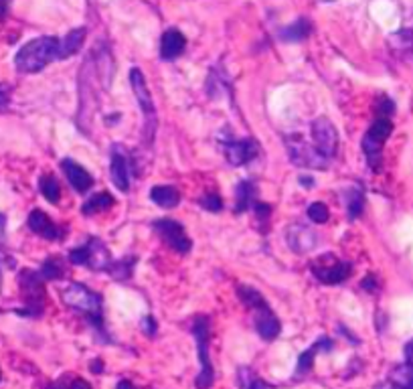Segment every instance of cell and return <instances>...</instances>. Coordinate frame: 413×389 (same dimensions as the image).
Instances as JSON below:
<instances>
[{"instance_id": "obj_1", "label": "cell", "mask_w": 413, "mask_h": 389, "mask_svg": "<svg viewBox=\"0 0 413 389\" xmlns=\"http://www.w3.org/2000/svg\"><path fill=\"white\" fill-rule=\"evenodd\" d=\"M63 59L59 37H37L28 41L14 55V65L21 73H39L53 61Z\"/></svg>"}, {"instance_id": "obj_2", "label": "cell", "mask_w": 413, "mask_h": 389, "mask_svg": "<svg viewBox=\"0 0 413 389\" xmlns=\"http://www.w3.org/2000/svg\"><path fill=\"white\" fill-rule=\"evenodd\" d=\"M59 296L69 309L81 312L85 321L90 322L97 333L102 335L106 333L104 331V300L97 292L90 290L87 286L80 282H69L65 288H61Z\"/></svg>"}, {"instance_id": "obj_3", "label": "cell", "mask_w": 413, "mask_h": 389, "mask_svg": "<svg viewBox=\"0 0 413 389\" xmlns=\"http://www.w3.org/2000/svg\"><path fill=\"white\" fill-rule=\"evenodd\" d=\"M191 333L197 341V351H199L200 371L197 375L195 385L197 389H209L215 381V369L211 363V353H209V339H211V319L207 314H197L191 324Z\"/></svg>"}, {"instance_id": "obj_4", "label": "cell", "mask_w": 413, "mask_h": 389, "mask_svg": "<svg viewBox=\"0 0 413 389\" xmlns=\"http://www.w3.org/2000/svg\"><path fill=\"white\" fill-rule=\"evenodd\" d=\"M393 132V122L389 116H377L375 122L369 126L367 134L363 138V152L367 164L373 169L375 173L381 171V162H383V146H385L387 138Z\"/></svg>"}, {"instance_id": "obj_5", "label": "cell", "mask_w": 413, "mask_h": 389, "mask_svg": "<svg viewBox=\"0 0 413 389\" xmlns=\"http://www.w3.org/2000/svg\"><path fill=\"white\" fill-rule=\"evenodd\" d=\"M69 262L75 266H85V268L94 270V272H107V268L112 266L114 257L112 252L106 247V243L97 238H90L87 242L73 247L69 252Z\"/></svg>"}, {"instance_id": "obj_6", "label": "cell", "mask_w": 413, "mask_h": 389, "mask_svg": "<svg viewBox=\"0 0 413 389\" xmlns=\"http://www.w3.org/2000/svg\"><path fill=\"white\" fill-rule=\"evenodd\" d=\"M130 85H132L134 95H136V102H138V106H140V112H142V116H144L146 142L148 144H152L159 122H156V107H154V102H152V95H150L146 78H144L142 69L138 68L130 69Z\"/></svg>"}, {"instance_id": "obj_7", "label": "cell", "mask_w": 413, "mask_h": 389, "mask_svg": "<svg viewBox=\"0 0 413 389\" xmlns=\"http://www.w3.org/2000/svg\"><path fill=\"white\" fill-rule=\"evenodd\" d=\"M312 276L322 284H343L353 274V264L334 254H322L310 262Z\"/></svg>"}, {"instance_id": "obj_8", "label": "cell", "mask_w": 413, "mask_h": 389, "mask_svg": "<svg viewBox=\"0 0 413 389\" xmlns=\"http://www.w3.org/2000/svg\"><path fill=\"white\" fill-rule=\"evenodd\" d=\"M286 150L290 154V161L296 166L316 169V171H326L328 169V162L331 161L324 154H320L318 148L308 144L300 134H290L286 138Z\"/></svg>"}, {"instance_id": "obj_9", "label": "cell", "mask_w": 413, "mask_h": 389, "mask_svg": "<svg viewBox=\"0 0 413 389\" xmlns=\"http://www.w3.org/2000/svg\"><path fill=\"white\" fill-rule=\"evenodd\" d=\"M21 292L25 296V310H21L27 316H39L45 307V280L39 276V272L23 270L18 276Z\"/></svg>"}, {"instance_id": "obj_10", "label": "cell", "mask_w": 413, "mask_h": 389, "mask_svg": "<svg viewBox=\"0 0 413 389\" xmlns=\"http://www.w3.org/2000/svg\"><path fill=\"white\" fill-rule=\"evenodd\" d=\"M152 229L159 233L160 240L166 243L171 250H174V252H178V254H188L191 252L193 242L187 238L183 223H178L174 219H168V217H162V219L152 221Z\"/></svg>"}, {"instance_id": "obj_11", "label": "cell", "mask_w": 413, "mask_h": 389, "mask_svg": "<svg viewBox=\"0 0 413 389\" xmlns=\"http://www.w3.org/2000/svg\"><path fill=\"white\" fill-rule=\"evenodd\" d=\"M312 130V140H314V146L318 148L320 154H324L328 161L336 156L338 152V132L334 128V124L326 116H320L312 122L310 126Z\"/></svg>"}, {"instance_id": "obj_12", "label": "cell", "mask_w": 413, "mask_h": 389, "mask_svg": "<svg viewBox=\"0 0 413 389\" xmlns=\"http://www.w3.org/2000/svg\"><path fill=\"white\" fill-rule=\"evenodd\" d=\"M221 150L225 152V159L231 166H243V164L254 161L257 152H259L257 142L254 138H241V140L223 138L221 140Z\"/></svg>"}, {"instance_id": "obj_13", "label": "cell", "mask_w": 413, "mask_h": 389, "mask_svg": "<svg viewBox=\"0 0 413 389\" xmlns=\"http://www.w3.org/2000/svg\"><path fill=\"white\" fill-rule=\"evenodd\" d=\"M109 175H112V183L116 185L118 191L128 193L130 191V176H132L134 162L130 161L128 152L120 146L114 144L112 146V159H109Z\"/></svg>"}, {"instance_id": "obj_14", "label": "cell", "mask_w": 413, "mask_h": 389, "mask_svg": "<svg viewBox=\"0 0 413 389\" xmlns=\"http://www.w3.org/2000/svg\"><path fill=\"white\" fill-rule=\"evenodd\" d=\"M255 314L254 319V326L255 331H257V335L262 336L264 341H274V339H278V335L281 333V322L280 319L274 314V310L269 309V304H264V307H259V309L252 310Z\"/></svg>"}, {"instance_id": "obj_15", "label": "cell", "mask_w": 413, "mask_h": 389, "mask_svg": "<svg viewBox=\"0 0 413 389\" xmlns=\"http://www.w3.org/2000/svg\"><path fill=\"white\" fill-rule=\"evenodd\" d=\"M286 242L292 247L296 254H308L316 247L318 238L312 229L308 225H300V223H294L286 231Z\"/></svg>"}, {"instance_id": "obj_16", "label": "cell", "mask_w": 413, "mask_h": 389, "mask_svg": "<svg viewBox=\"0 0 413 389\" xmlns=\"http://www.w3.org/2000/svg\"><path fill=\"white\" fill-rule=\"evenodd\" d=\"M28 228L33 233H37L39 238H45V240H61L65 235V231L55 225L53 219L45 211L41 209H33L31 215H28Z\"/></svg>"}, {"instance_id": "obj_17", "label": "cell", "mask_w": 413, "mask_h": 389, "mask_svg": "<svg viewBox=\"0 0 413 389\" xmlns=\"http://www.w3.org/2000/svg\"><path fill=\"white\" fill-rule=\"evenodd\" d=\"M61 171L65 173L69 185L75 188L77 193H81V195H85L90 188L94 187V176L90 175L80 162L71 161V159H63L61 161Z\"/></svg>"}, {"instance_id": "obj_18", "label": "cell", "mask_w": 413, "mask_h": 389, "mask_svg": "<svg viewBox=\"0 0 413 389\" xmlns=\"http://www.w3.org/2000/svg\"><path fill=\"white\" fill-rule=\"evenodd\" d=\"M187 49V39L178 28H166L160 39V57L164 61H173L176 57L185 53Z\"/></svg>"}, {"instance_id": "obj_19", "label": "cell", "mask_w": 413, "mask_h": 389, "mask_svg": "<svg viewBox=\"0 0 413 389\" xmlns=\"http://www.w3.org/2000/svg\"><path fill=\"white\" fill-rule=\"evenodd\" d=\"M333 347H334V343L328 339V336H318V339H316V343L298 357V365H296V375H294V379H302V377H306L308 371H310V369H312V365H314V355H316L318 351L328 353V351H333Z\"/></svg>"}, {"instance_id": "obj_20", "label": "cell", "mask_w": 413, "mask_h": 389, "mask_svg": "<svg viewBox=\"0 0 413 389\" xmlns=\"http://www.w3.org/2000/svg\"><path fill=\"white\" fill-rule=\"evenodd\" d=\"M257 201V187H255V183L252 181H247V178H243L240 181V185L235 188V213H245L247 209H252L254 207V203Z\"/></svg>"}, {"instance_id": "obj_21", "label": "cell", "mask_w": 413, "mask_h": 389, "mask_svg": "<svg viewBox=\"0 0 413 389\" xmlns=\"http://www.w3.org/2000/svg\"><path fill=\"white\" fill-rule=\"evenodd\" d=\"M381 389H413V365L403 363L391 369L387 383Z\"/></svg>"}, {"instance_id": "obj_22", "label": "cell", "mask_w": 413, "mask_h": 389, "mask_svg": "<svg viewBox=\"0 0 413 389\" xmlns=\"http://www.w3.org/2000/svg\"><path fill=\"white\" fill-rule=\"evenodd\" d=\"M150 199H152L154 205H159L162 209H173V207H176L181 203V193L173 185H159V187H152Z\"/></svg>"}, {"instance_id": "obj_23", "label": "cell", "mask_w": 413, "mask_h": 389, "mask_svg": "<svg viewBox=\"0 0 413 389\" xmlns=\"http://www.w3.org/2000/svg\"><path fill=\"white\" fill-rule=\"evenodd\" d=\"M312 31H314L312 23L308 21L306 16H300V18H298L296 23H292L290 27L281 28L280 39L286 41V43H298V41L308 39Z\"/></svg>"}, {"instance_id": "obj_24", "label": "cell", "mask_w": 413, "mask_h": 389, "mask_svg": "<svg viewBox=\"0 0 413 389\" xmlns=\"http://www.w3.org/2000/svg\"><path fill=\"white\" fill-rule=\"evenodd\" d=\"M207 92L209 95L217 100V97H221V95H227L229 100H231V85H229V80H227L225 75V69L223 71H219V69L215 68L211 69V75H209V80H207Z\"/></svg>"}, {"instance_id": "obj_25", "label": "cell", "mask_w": 413, "mask_h": 389, "mask_svg": "<svg viewBox=\"0 0 413 389\" xmlns=\"http://www.w3.org/2000/svg\"><path fill=\"white\" fill-rule=\"evenodd\" d=\"M347 199V211H348V221H355L359 219L363 211H365V191L360 185L357 187H350L345 195Z\"/></svg>"}, {"instance_id": "obj_26", "label": "cell", "mask_w": 413, "mask_h": 389, "mask_svg": "<svg viewBox=\"0 0 413 389\" xmlns=\"http://www.w3.org/2000/svg\"><path fill=\"white\" fill-rule=\"evenodd\" d=\"M85 35H87V28L85 27L73 28V31L67 33L65 37L61 39V55H63V59H67V57H71V55H75L80 51L83 41H85Z\"/></svg>"}, {"instance_id": "obj_27", "label": "cell", "mask_w": 413, "mask_h": 389, "mask_svg": "<svg viewBox=\"0 0 413 389\" xmlns=\"http://www.w3.org/2000/svg\"><path fill=\"white\" fill-rule=\"evenodd\" d=\"M114 197L109 195V193H95V195H92L87 201L81 205V211H83V215H94V213H102V211H106V209H109V207H114Z\"/></svg>"}, {"instance_id": "obj_28", "label": "cell", "mask_w": 413, "mask_h": 389, "mask_svg": "<svg viewBox=\"0 0 413 389\" xmlns=\"http://www.w3.org/2000/svg\"><path fill=\"white\" fill-rule=\"evenodd\" d=\"M134 266H136V257L130 255V257H122V260H114L112 266L107 268V274L114 278V280H128L132 278Z\"/></svg>"}, {"instance_id": "obj_29", "label": "cell", "mask_w": 413, "mask_h": 389, "mask_svg": "<svg viewBox=\"0 0 413 389\" xmlns=\"http://www.w3.org/2000/svg\"><path fill=\"white\" fill-rule=\"evenodd\" d=\"M37 272H39V276L45 282H49V280L63 278L65 276V266H63V260H59V257H47Z\"/></svg>"}, {"instance_id": "obj_30", "label": "cell", "mask_w": 413, "mask_h": 389, "mask_svg": "<svg viewBox=\"0 0 413 389\" xmlns=\"http://www.w3.org/2000/svg\"><path fill=\"white\" fill-rule=\"evenodd\" d=\"M237 383H240L241 389H269L266 381L250 367H240L237 369Z\"/></svg>"}, {"instance_id": "obj_31", "label": "cell", "mask_w": 413, "mask_h": 389, "mask_svg": "<svg viewBox=\"0 0 413 389\" xmlns=\"http://www.w3.org/2000/svg\"><path fill=\"white\" fill-rule=\"evenodd\" d=\"M39 188L43 193V197L49 203H59V197H61V185L59 181L55 178L53 175H43L39 181Z\"/></svg>"}, {"instance_id": "obj_32", "label": "cell", "mask_w": 413, "mask_h": 389, "mask_svg": "<svg viewBox=\"0 0 413 389\" xmlns=\"http://www.w3.org/2000/svg\"><path fill=\"white\" fill-rule=\"evenodd\" d=\"M393 47L395 49H401V51H413V31L412 28H401L397 31L393 37Z\"/></svg>"}, {"instance_id": "obj_33", "label": "cell", "mask_w": 413, "mask_h": 389, "mask_svg": "<svg viewBox=\"0 0 413 389\" xmlns=\"http://www.w3.org/2000/svg\"><path fill=\"white\" fill-rule=\"evenodd\" d=\"M308 217H310V221H314V223H326L328 221V217H331V211H328V207L324 205V203H312L310 207H308Z\"/></svg>"}, {"instance_id": "obj_34", "label": "cell", "mask_w": 413, "mask_h": 389, "mask_svg": "<svg viewBox=\"0 0 413 389\" xmlns=\"http://www.w3.org/2000/svg\"><path fill=\"white\" fill-rule=\"evenodd\" d=\"M199 205L205 209V211H211V213H219V211L223 209V201H221V197H219V195H215V193H209V195L200 197Z\"/></svg>"}, {"instance_id": "obj_35", "label": "cell", "mask_w": 413, "mask_h": 389, "mask_svg": "<svg viewBox=\"0 0 413 389\" xmlns=\"http://www.w3.org/2000/svg\"><path fill=\"white\" fill-rule=\"evenodd\" d=\"M254 213H255V217L259 219V223H262V231H266V228H267V221H269V217H272V205H267V203H264V201H255L254 203Z\"/></svg>"}, {"instance_id": "obj_36", "label": "cell", "mask_w": 413, "mask_h": 389, "mask_svg": "<svg viewBox=\"0 0 413 389\" xmlns=\"http://www.w3.org/2000/svg\"><path fill=\"white\" fill-rule=\"evenodd\" d=\"M375 112H377V116H393V112H395V104L387 97V95H381L379 100H377V107H375Z\"/></svg>"}, {"instance_id": "obj_37", "label": "cell", "mask_w": 413, "mask_h": 389, "mask_svg": "<svg viewBox=\"0 0 413 389\" xmlns=\"http://www.w3.org/2000/svg\"><path fill=\"white\" fill-rule=\"evenodd\" d=\"M140 329H142L148 336H154L156 329H159V324H156V321H154L152 316H144V319L140 321Z\"/></svg>"}, {"instance_id": "obj_38", "label": "cell", "mask_w": 413, "mask_h": 389, "mask_svg": "<svg viewBox=\"0 0 413 389\" xmlns=\"http://www.w3.org/2000/svg\"><path fill=\"white\" fill-rule=\"evenodd\" d=\"M360 288L367 290V292H375L379 288V282H377V276L375 274H367V278L360 282Z\"/></svg>"}, {"instance_id": "obj_39", "label": "cell", "mask_w": 413, "mask_h": 389, "mask_svg": "<svg viewBox=\"0 0 413 389\" xmlns=\"http://www.w3.org/2000/svg\"><path fill=\"white\" fill-rule=\"evenodd\" d=\"M403 355H405V363L413 365V339L403 347Z\"/></svg>"}, {"instance_id": "obj_40", "label": "cell", "mask_w": 413, "mask_h": 389, "mask_svg": "<svg viewBox=\"0 0 413 389\" xmlns=\"http://www.w3.org/2000/svg\"><path fill=\"white\" fill-rule=\"evenodd\" d=\"M11 2H13V0H0V18H4V16L9 14Z\"/></svg>"}, {"instance_id": "obj_41", "label": "cell", "mask_w": 413, "mask_h": 389, "mask_svg": "<svg viewBox=\"0 0 413 389\" xmlns=\"http://www.w3.org/2000/svg\"><path fill=\"white\" fill-rule=\"evenodd\" d=\"M116 389H138V388L134 385L132 381H128V379H122V381H118Z\"/></svg>"}, {"instance_id": "obj_42", "label": "cell", "mask_w": 413, "mask_h": 389, "mask_svg": "<svg viewBox=\"0 0 413 389\" xmlns=\"http://www.w3.org/2000/svg\"><path fill=\"white\" fill-rule=\"evenodd\" d=\"M6 106H9V95L4 94V90L0 87V110H4Z\"/></svg>"}, {"instance_id": "obj_43", "label": "cell", "mask_w": 413, "mask_h": 389, "mask_svg": "<svg viewBox=\"0 0 413 389\" xmlns=\"http://www.w3.org/2000/svg\"><path fill=\"white\" fill-rule=\"evenodd\" d=\"M92 371H94V373H97V375H100V373H104V365H102V361L92 363Z\"/></svg>"}, {"instance_id": "obj_44", "label": "cell", "mask_w": 413, "mask_h": 389, "mask_svg": "<svg viewBox=\"0 0 413 389\" xmlns=\"http://www.w3.org/2000/svg\"><path fill=\"white\" fill-rule=\"evenodd\" d=\"M300 185L312 187V185H314V181H312V176H300Z\"/></svg>"}, {"instance_id": "obj_45", "label": "cell", "mask_w": 413, "mask_h": 389, "mask_svg": "<svg viewBox=\"0 0 413 389\" xmlns=\"http://www.w3.org/2000/svg\"><path fill=\"white\" fill-rule=\"evenodd\" d=\"M324 2H333V0H324Z\"/></svg>"}]
</instances>
